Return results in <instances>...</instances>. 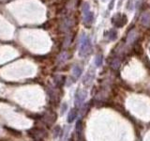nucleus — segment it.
Here are the masks:
<instances>
[{
    "label": "nucleus",
    "instance_id": "f257e3e1",
    "mask_svg": "<svg viewBox=\"0 0 150 141\" xmlns=\"http://www.w3.org/2000/svg\"><path fill=\"white\" fill-rule=\"evenodd\" d=\"M91 50V42L89 38L86 35H83L81 39V44H80L79 55L81 56H86L89 54Z\"/></svg>",
    "mask_w": 150,
    "mask_h": 141
},
{
    "label": "nucleus",
    "instance_id": "f03ea898",
    "mask_svg": "<svg viewBox=\"0 0 150 141\" xmlns=\"http://www.w3.org/2000/svg\"><path fill=\"white\" fill-rule=\"evenodd\" d=\"M112 24H114L115 27H121L125 26V24L127 23V17L123 15V14L117 13L112 17Z\"/></svg>",
    "mask_w": 150,
    "mask_h": 141
},
{
    "label": "nucleus",
    "instance_id": "7ed1b4c3",
    "mask_svg": "<svg viewBox=\"0 0 150 141\" xmlns=\"http://www.w3.org/2000/svg\"><path fill=\"white\" fill-rule=\"evenodd\" d=\"M83 20L86 24H91L93 21V12L89 11V5L87 3L83 4Z\"/></svg>",
    "mask_w": 150,
    "mask_h": 141
},
{
    "label": "nucleus",
    "instance_id": "20e7f679",
    "mask_svg": "<svg viewBox=\"0 0 150 141\" xmlns=\"http://www.w3.org/2000/svg\"><path fill=\"white\" fill-rule=\"evenodd\" d=\"M86 97V93L83 90H82V89H78L75 92V105H76L77 107H80L83 105Z\"/></svg>",
    "mask_w": 150,
    "mask_h": 141
},
{
    "label": "nucleus",
    "instance_id": "39448f33",
    "mask_svg": "<svg viewBox=\"0 0 150 141\" xmlns=\"http://www.w3.org/2000/svg\"><path fill=\"white\" fill-rule=\"evenodd\" d=\"M78 116V109L76 107L71 108L70 111L69 112V115H68V122L69 123H71L75 120V119L77 118Z\"/></svg>",
    "mask_w": 150,
    "mask_h": 141
},
{
    "label": "nucleus",
    "instance_id": "423d86ee",
    "mask_svg": "<svg viewBox=\"0 0 150 141\" xmlns=\"http://www.w3.org/2000/svg\"><path fill=\"white\" fill-rule=\"evenodd\" d=\"M72 73H73V76L75 78H79L83 73V70H82L81 67H80V66L76 65V66H74V68L72 70Z\"/></svg>",
    "mask_w": 150,
    "mask_h": 141
},
{
    "label": "nucleus",
    "instance_id": "0eeeda50",
    "mask_svg": "<svg viewBox=\"0 0 150 141\" xmlns=\"http://www.w3.org/2000/svg\"><path fill=\"white\" fill-rule=\"evenodd\" d=\"M116 37H117V32L116 30L115 29H111L108 31L107 33V38H108V40H110V41H115L116 39Z\"/></svg>",
    "mask_w": 150,
    "mask_h": 141
},
{
    "label": "nucleus",
    "instance_id": "6e6552de",
    "mask_svg": "<svg viewBox=\"0 0 150 141\" xmlns=\"http://www.w3.org/2000/svg\"><path fill=\"white\" fill-rule=\"evenodd\" d=\"M102 61H103V58L101 55H98L95 58V64L97 67H100V66L102 65Z\"/></svg>",
    "mask_w": 150,
    "mask_h": 141
},
{
    "label": "nucleus",
    "instance_id": "1a4fd4ad",
    "mask_svg": "<svg viewBox=\"0 0 150 141\" xmlns=\"http://www.w3.org/2000/svg\"><path fill=\"white\" fill-rule=\"evenodd\" d=\"M68 109V105H67V103H63L62 105V107H61V113H62V114H64V113L66 112V110Z\"/></svg>",
    "mask_w": 150,
    "mask_h": 141
},
{
    "label": "nucleus",
    "instance_id": "9d476101",
    "mask_svg": "<svg viewBox=\"0 0 150 141\" xmlns=\"http://www.w3.org/2000/svg\"><path fill=\"white\" fill-rule=\"evenodd\" d=\"M112 3H114V0H112V2L110 3V7H109V9H110L112 8Z\"/></svg>",
    "mask_w": 150,
    "mask_h": 141
},
{
    "label": "nucleus",
    "instance_id": "9b49d317",
    "mask_svg": "<svg viewBox=\"0 0 150 141\" xmlns=\"http://www.w3.org/2000/svg\"><path fill=\"white\" fill-rule=\"evenodd\" d=\"M103 1H104V0H103Z\"/></svg>",
    "mask_w": 150,
    "mask_h": 141
}]
</instances>
